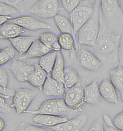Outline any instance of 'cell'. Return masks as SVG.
<instances>
[{
    "instance_id": "obj_6",
    "label": "cell",
    "mask_w": 123,
    "mask_h": 131,
    "mask_svg": "<svg viewBox=\"0 0 123 131\" xmlns=\"http://www.w3.org/2000/svg\"><path fill=\"white\" fill-rule=\"evenodd\" d=\"M84 88L81 81H80L73 86L66 89L64 95L63 99L66 104L76 112L81 111L85 103Z\"/></svg>"
},
{
    "instance_id": "obj_11",
    "label": "cell",
    "mask_w": 123,
    "mask_h": 131,
    "mask_svg": "<svg viewBox=\"0 0 123 131\" xmlns=\"http://www.w3.org/2000/svg\"><path fill=\"white\" fill-rule=\"evenodd\" d=\"M87 120V115L81 114L70 120L68 119L65 123L49 127V128L55 131H79L84 127Z\"/></svg>"
},
{
    "instance_id": "obj_22",
    "label": "cell",
    "mask_w": 123,
    "mask_h": 131,
    "mask_svg": "<svg viewBox=\"0 0 123 131\" xmlns=\"http://www.w3.org/2000/svg\"><path fill=\"white\" fill-rule=\"evenodd\" d=\"M64 60L61 52H57L55 65L51 72V77L59 81L64 82Z\"/></svg>"
},
{
    "instance_id": "obj_37",
    "label": "cell",
    "mask_w": 123,
    "mask_h": 131,
    "mask_svg": "<svg viewBox=\"0 0 123 131\" xmlns=\"http://www.w3.org/2000/svg\"><path fill=\"white\" fill-rule=\"evenodd\" d=\"M11 106L6 103L5 99L2 97H0V112L1 113H8L11 111Z\"/></svg>"
},
{
    "instance_id": "obj_13",
    "label": "cell",
    "mask_w": 123,
    "mask_h": 131,
    "mask_svg": "<svg viewBox=\"0 0 123 131\" xmlns=\"http://www.w3.org/2000/svg\"><path fill=\"white\" fill-rule=\"evenodd\" d=\"M66 88L62 82L48 77L42 86V92L48 97H63L66 92Z\"/></svg>"
},
{
    "instance_id": "obj_42",
    "label": "cell",
    "mask_w": 123,
    "mask_h": 131,
    "mask_svg": "<svg viewBox=\"0 0 123 131\" xmlns=\"http://www.w3.org/2000/svg\"><path fill=\"white\" fill-rule=\"evenodd\" d=\"M4 126H5V123L2 118L0 119V130H3Z\"/></svg>"
},
{
    "instance_id": "obj_25",
    "label": "cell",
    "mask_w": 123,
    "mask_h": 131,
    "mask_svg": "<svg viewBox=\"0 0 123 131\" xmlns=\"http://www.w3.org/2000/svg\"><path fill=\"white\" fill-rule=\"evenodd\" d=\"M80 81L77 71L71 67H66L64 71V84L66 89H69Z\"/></svg>"
},
{
    "instance_id": "obj_32",
    "label": "cell",
    "mask_w": 123,
    "mask_h": 131,
    "mask_svg": "<svg viewBox=\"0 0 123 131\" xmlns=\"http://www.w3.org/2000/svg\"><path fill=\"white\" fill-rule=\"evenodd\" d=\"M61 1L65 9L70 13L78 6L81 0H61Z\"/></svg>"
},
{
    "instance_id": "obj_29",
    "label": "cell",
    "mask_w": 123,
    "mask_h": 131,
    "mask_svg": "<svg viewBox=\"0 0 123 131\" xmlns=\"http://www.w3.org/2000/svg\"><path fill=\"white\" fill-rule=\"evenodd\" d=\"M61 53L63 56L64 62L67 66H70L74 63L76 59V54L75 48L71 50L61 49Z\"/></svg>"
},
{
    "instance_id": "obj_17",
    "label": "cell",
    "mask_w": 123,
    "mask_h": 131,
    "mask_svg": "<svg viewBox=\"0 0 123 131\" xmlns=\"http://www.w3.org/2000/svg\"><path fill=\"white\" fill-rule=\"evenodd\" d=\"M23 33L24 30L22 27L9 21L0 26L1 39L14 38L20 36Z\"/></svg>"
},
{
    "instance_id": "obj_27",
    "label": "cell",
    "mask_w": 123,
    "mask_h": 131,
    "mask_svg": "<svg viewBox=\"0 0 123 131\" xmlns=\"http://www.w3.org/2000/svg\"><path fill=\"white\" fill-rule=\"evenodd\" d=\"M58 39L62 49L71 50L75 48L73 38L70 33H62L59 36Z\"/></svg>"
},
{
    "instance_id": "obj_15",
    "label": "cell",
    "mask_w": 123,
    "mask_h": 131,
    "mask_svg": "<svg viewBox=\"0 0 123 131\" xmlns=\"http://www.w3.org/2000/svg\"><path fill=\"white\" fill-rule=\"evenodd\" d=\"M99 90L101 95L105 100L113 104L118 103V95L115 88L108 80L105 79L102 81L99 86Z\"/></svg>"
},
{
    "instance_id": "obj_7",
    "label": "cell",
    "mask_w": 123,
    "mask_h": 131,
    "mask_svg": "<svg viewBox=\"0 0 123 131\" xmlns=\"http://www.w3.org/2000/svg\"><path fill=\"white\" fill-rule=\"evenodd\" d=\"M60 9L59 0H39L29 12L42 19L54 17Z\"/></svg>"
},
{
    "instance_id": "obj_40",
    "label": "cell",
    "mask_w": 123,
    "mask_h": 131,
    "mask_svg": "<svg viewBox=\"0 0 123 131\" xmlns=\"http://www.w3.org/2000/svg\"><path fill=\"white\" fill-rule=\"evenodd\" d=\"M104 118V121L105 122L106 124H107L108 126H109V127H112V128H113V129H116V131L119 130V129H118V128L116 127V126H115L114 122H113V121H112L111 119L110 118V117L109 116H108L107 115H104V118Z\"/></svg>"
},
{
    "instance_id": "obj_12",
    "label": "cell",
    "mask_w": 123,
    "mask_h": 131,
    "mask_svg": "<svg viewBox=\"0 0 123 131\" xmlns=\"http://www.w3.org/2000/svg\"><path fill=\"white\" fill-rule=\"evenodd\" d=\"M9 22L19 25L22 28H26L31 31H35L40 29H47V30H51L52 27L49 24L42 22L41 21L38 20L34 17L31 16H22L19 17L12 19Z\"/></svg>"
},
{
    "instance_id": "obj_8",
    "label": "cell",
    "mask_w": 123,
    "mask_h": 131,
    "mask_svg": "<svg viewBox=\"0 0 123 131\" xmlns=\"http://www.w3.org/2000/svg\"><path fill=\"white\" fill-rule=\"evenodd\" d=\"M36 95V92L34 90L27 88H18L14 95L12 108L16 109L17 114L25 112Z\"/></svg>"
},
{
    "instance_id": "obj_39",
    "label": "cell",
    "mask_w": 123,
    "mask_h": 131,
    "mask_svg": "<svg viewBox=\"0 0 123 131\" xmlns=\"http://www.w3.org/2000/svg\"><path fill=\"white\" fill-rule=\"evenodd\" d=\"M119 65L123 67V33L121 36L119 46Z\"/></svg>"
},
{
    "instance_id": "obj_45",
    "label": "cell",
    "mask_w": 123,
    "mask_h": 131,
    "mask_svg": "<svg viewBox=\"0 0 123 131\" xmlns=\"http://www.w3.org/2000/svg\"><path fill=\"white\" fill-rule=\"evenodd\" d=\"M122 100H123V95H122Z\"/></svg>"
},
{
    "instance_id": "obj_41",
    "label": "cell",
    "mask_w": 123,
    "mask_h": 131,
    "mask_svg": "<svg viewBox=\"0 0 123 131\" xmlns=\"http://www.w3.org/2000/svg\"><path fill=\"white\" fill-rule=\"evenodd\" d=\"M10 19H12L11 17L9 16H0V24L3 25L8 22Z\"/></svg>"
},
{
    "instance_id": "obj_43",
    "label": "cell",
    "mask_w": 123,
    "mask_h": 131,
    "mask_svg": "<svg viewBox=\"0 0 123 131\" xmlns=\"http://www.w3.org/2000/svg\"><path fill=\"white\" fill-rule=\"evenodd\" d=\"M105 130H107V131H116V129H113V128H112V127H109V126H107V127H106L105 129Z\"/></svg>"
},
{
    "instance_id": "obj_1",
    "label": "cell",
    "mask_w": 123,
    "mask_h": 131,
    "mask_svg": "<svg viewBox=\"0 0 123 131\" xmlns=\"http://www.w3.org/2000/svg\"><path fill=\"white\" fill-rule=\"evenodd\" d=\"M100 30L93 48L96 56L107 67H116L119 65V46L121 36L108 31L105 22L100 18Z\"/></svg>"
},
{
    "instance_id": "obj_33",
    "label": "cell",
    "mask_w": 123,
    "mask_h": 131,
    "mask_svg": "<svg viewBox=\"0 0 123 131\" xmlns=\"http://www.w3.org/2000/svg\"><path fill=\"white\" fill-rule=\"evenodd\" d=\"M1 3H4L9 4L12 6L16 7V8L21 13H24V7L22 6V4L24 3V0H0Z\"/></svg>"
},
{
    "instance_id": "obj_34",
    "label": "cell",
    "mask_w": 123,
    "mask_h": 131,
    "mask_svg": "<svg viewBox=\"0 0 123 131\" xmlns=\"http://www.w3.org/2000/svg\"><path fill=\"white\" fill-rule=\"evenodd\" d=\"M103 119L99 117L92 123V124L89 127L88 130L89 131H104L105 130L103 125Z\"/></svg>"
},
{
    "instance_id": "obj_28",
    "label": "cell",
    "mask_w": 123,
    "mask_h": 131,
    "mask_svg": "<svg viewBox=\"0 0 123 131\" xmlns=\"http://www.w3.org/2000/svg\"><path fill=\"white\" fill-rule=\"evenodd\" d=\"M16 52L12 48H6L2 49L0 52V64L4 65L6 62L14 59Z\"/></svg>"
},
{
    "instance_id": "obj_16",
    "label": "cell",
    "mask_w": 123,
    "mask_h": 131,
    "mask_svg": "<svg viewBox=\"0 0 123 131\" xmlns=\"http://www.w3.org/2000/svg\"><path fill=\"white\" fill-rule=\"evenodd\" d=\"M68 120L67 117L58 116L51 115H44V114H37L33 118V121L37 124L42 125L48 127H52L60 123H65Z\"/></svg>"
},
{
    "instance_id": "obj_10",
    "label": "cell",
    "mask_w": 123,
    "mask_h": 131,
    "mask_svg": "<svg viewBox=\"0 0 123 131\" xmlns=\"http://www.w3.org/2000/svg\"><path fill=\"white\" fill-rule=\"evenodd\" d=\"M77 59L82 67L88 70H97L101 66V60L86 49L80 48Z\"/></svg>"
},
{
    "instance_id": "obj_23",
    "label": "cell",
    "mask_w": 123,
    "mask_h": 131,
    "mask_svg": "<svg viewBox=\"0 0 123 131\" xmlns=\"http://www.w3.org/2000/svg\"><path fill=\"white\" fill-rule=\"evenodd\" d=\"M39 40L51 51L56 52L61 51L58 38L52 33H42L39 35Z\"/></svg>"
},
{
    "instance_id": "obj_2",
    "label": "cell",
    "mask_w": 123,
    "mask_h": 131,
    "mask_svg": "<svg viewBox=\"0 0 123 131\" xmlns=\"http://www.w3.org/2000/svg\"><path fill=\"white\" fill-rule=\"evenodd\" d=\"M100 5L108 31L115 35H122L123 12L118 0H100Z\"/></svg>"
},
{
    "instance_id": "obj_26",
    "label": "cell",
    "mask_w": 123,
    "mask_h": 131,
    "mask_svg": "<svg viewBox=\"0 0 123 131\" xmlns=\"http://www.w3.org/2000/svg\"><path fill=\"white\" fill-rule=\"evenodd\" d=\"M54 19L55 24H57L61 33H70L74 35V30L71 22H70L65 17L57 15L54 17Z\"/></svg>"
},
{
    "instance_id": "obj_44",
    "label": "cell",
    "mask_w": 123,
    "mask_h": 131,
    "mask_svg": "<svg viewBox=\"0 0 123 131\" xmlns=\"http://www.w3.org/2000/svg\"><path fill=\"white\" fill-rule=\"evenodd\" d=\"M119 5H120V6H121V9H122V12H123V0H120Z\"/></svg>"
},
{
    "instance_id": "obj_9",
    "label": "cell",
    "mask_w": 123,
    "mask_h": 131,
    "mask_svg": "<svg viewBox=\"0 0 123 131\" xmlns=\"http://www.w3.org/2000/svg\"><path fill=\"white\" fill-rule=\"evenodd\" d=\"M10 72L20 82H26L28 81L30 74L35 70L34 65H30L22 60L14 59L9 65Z\"/></svg>"
},
{
    "instance_id": "obj_5",
    "label": "cell",
    "mask_w": 123,
    "mask_h": 131,
    "mask_svg": "<svg viewBox=\"0 0 123 131\" xmlns=\"http://www.w3.org/2000/svg\"><path fill=\"white\" fill-rule=\"evenodd\" d=\"M94 5L89 0H82L78 6L70 13V20L74 30V35L91 18Z\"/></svg>"
},
{
    "instance_id": "obj_35",
    "label": "cell",
    "mask_w": 123,
    "mask_h": 131,
    "mask_svg": "<svg viewBox=\"0 0 123 131\" xmlns=\"http://www.w3.org/2000/svg\"><path fill=\"white\" fill-rule=\"evenodd\" d=\"M9 83V76L4 68H0V86L6 88Z\"/></svg>"
},
{
    "instance_id": "obj_31",
    "label": "cell",
    "mask_w": 123,
    "mask_h": 131,
    "mask_svg": "<svg viewBox=\"0 0 123 131\" xmlns=\"http://www.w3.org/2000/svg\"><path fill=\"white\" fill-rule=\"evenodd\" d=\"M17 9L16 7L4 3L0 4V15L1 16H11L17 13Z\"/></svg>"
},
{
    "instance_id": "obj_14",
    "label": "cell",
    "mask_w": 123,
    "mask_h": 131,
    "mask_svg": "<svg viewBox=\"0 0 123 131\" xmlns=\"http://www.w3.org/2000/svg\"><path fill=\"white\" fill-rule=\"evenodd\" d=\"M84 102L90 105H97L100 102V92L97 81H93L84 87Z\"/></svg>"
},
{
    "instance_id": "obj_38",
    "label": "cell",
    "mask_w": 123,
    "mask_h": 131,
    "mask_svg": "<svg viewBox=\"0 0 123 131\" xmlns=\"http://www.w3.org/2000/svg\"><path fill=\"white\" fill-rule=\"evenodd\" d=\"M113 122L119 130L123 131V112L115 117Z\"/></svg>"
},
{
    "instance_id": "obj_20",
    "label": "cell",
    "mask_w": 123,
    "mask_h": 131,
    "mask_svg": "<svg viewBox=\"0 0 123 131\" xmlns=\"http://www.w3.org/2000/svg\"><path fill=\"white\" fill-rule=\"evenodd\" d=\"M34 66L35 70L30 74L28 82L33 86L42 90V86L48 78V73L41 67L39 64H35Z\"/></svg>"
},
{
    "instance_id": "obj_18",
    "label": "cell",
    "mask_w": 123,
    "mask_h": 131,
    "mask_svg": "<svg viewBox=\"0 0 123 131\" xmlns=\"http://www.w3.org/2000/svg\"><path fill=\"white\" fill-rule=\"evenodd\" d=\"M36 38L34 36H19L9 39L15 49L19 52L20 56L26 53L31 46V44Z\"/></svg>"
},
{
    "instance_id": "obj_36",
    "label": "cell",
    "mask_w": 123,
    "mask_h": 131,
    "mask_svg": "<svg viewBox=\"0 0 123 131\" xmlns=\"http://www.w3.org/2000/svg\"><path fill=\"white\" fill-rule=\"evenodd\" d=\"M14 91L13 90L7 89V88H3L0 86V95L5 99H9L15 94Z\"/></svg>"
},
{
    "instance_id": "obj_3",
    "label": "cell",
    "mask_w": 123,
    "mask_h": 131,
    "mask_svg": "<svg viewBox=\"0 0 123 131\" xmlns=\"http://www.w3.org/2000/svg\"><path fill=\"white\" fill-rule=\"evenodd\" d=\"M100 0H96L94 4L92 16L78 31L79 45L94 46L100 30L99 7Z\"/></svg>"
},
{
    "instance_id": "obj_24",
    "label": "cell",
    "mask_w": 123,
    "mask_h": 131,
    "mask_svg": "<svg viewBox=\"0 0 123 131\" xmlns=\"http://www.w3.org/2000/svg\"><path fill=\"white\" fill-rule=\"evenodd\" d=\"M58 52H49L48 54L40 57L39 65L48 74L52 72L55 65Z\"/></svg>"
},
{
    "instance_id": "obj_30",
    "label": "cell",
    "mask_w": 123,
    "mask_h": 131,
    "mask_svg": "<svg viewBox=\"0 0 123 131\" xmlns=\"http://www.w3.org/2000/svg\"><path fill=\"white\" fill-rule=\"evenodd\" d=\"M16 130L17 131H46V129L33 126L26 123H20L17 124Z\"/></svg>"
},
{
    "instance_id": "obj_4",
    "label": "cell",
    "mask_w": 123,
    "mask_h": 131,
    "mask_svg": "<svg viewBox=\"0 0 123 131\" xmlns=\"http://www.w3.org/2000/svg\"><path fill=\"white\" fill-rule=\"evenodd\" d=\"M25 113L31 114H44L62 117H71L74 116L76 111L71 109L65 103L64 99H53L47 100L42 103L36 111H25Z\"/></svg>"
},
{
    "instance_id": "obj_21",
    "label": "cell",
    "mask_w": 123,
    "mask_h": 131,
    "mask_svg": "<svg viewBox=\"0 0 123 131\" xmlns=\"http://www.w3.org/2000/svg\"><path fill=\"white\" fill-rule=\"evenodd\" d=\"M111 81L115 88L123 95V67L119 65L109 71Z\"/></svg>"
},
{
    "instance_id": "obj_19",
    "label": "cell",
    "mask_w": 123,
    "mask_h": 131,
    "mask_svg": "<svg viewBox=\"0 0 123 131\" xmlns=\"http://www.w3.org/2000/svg\"><path fill=\"white\" fill-rule=\"evenodd\" d=\"M51 50L49 49L47 46H46L39 40V39H36L33 42V43L31 44V46L30 47L29 49L26 52L25 56L20 57V59H27V58L41 57L42 56H44L45 54L51 52Z\"/></svg>"
}]
</instances>
